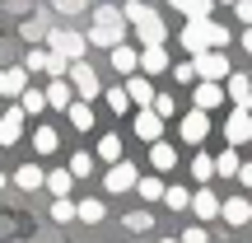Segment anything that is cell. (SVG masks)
<instances>
[{
    "mask_svg": "<svg viewBox=\"0 0 252 243\" xmlns=\"http://www.w3.org/2000/svg\"><path fill=\"white\" fill-rule=\"evenodd\" d=\"M24 70L28 75H52V80H65V70H70V61H65V56H56L52 47H33V52L24 56Z\"/></svg>",
    "mask_w": 252,
    "mask_h": 243,
    "instance_id": "obj_1",
    "label": "cell"
},
{
    "mask_svg": "<svg viewBox=\"0 0 252 243\" xmlns=\"http://www.w3.org/2000/svg\"><path fill=\"white\" fill-rule=\"evenodd\" d=\"M47 47H52L56 56H65V61H84V47H89V37L75 33V28H52V33H47Z\"/></svg>",
    "mask_w": 252,
    "mask_h": 243,
    "instance_id": "obj_2",
    "label": "cell"
},
{
    "mask_svg": "<svg viewBox=\"0 0 252 243\" xmlns=\"http://www.w3.org/2000/svg\"><path fill=\"white\" fill-rule=\"evenodd\" d=\"M65 80H70V89L80 94L84 103H89V99H98V94H103V84H98V75H94V66H89V61H70Z\"/></svg>",
    "mask_w": 252,
    "mask_h": 243,
    "instance_id": "obj_3",
    "label": "cell"
},
{
    "mask_svg": "<svg viewBox=\"0 0 252 243\" xmlns=\"http://www.w3.org/2000/svg\"><path fill=\"white\" fill-rule=\"evenodd\" d=\"M191 61H196V80H229V75H234V70H229V56L224 52H215V47H210V52H201V56H191Z\"/></svg>",
    "mask_w": 252,
    "mask_h": 243,
    "instance_id": "obj_4",
    "label": "cell"
},
{
    "mask_svg": "<svg viewBox=\"0 0 252 243\" xmlns=\"http://www.w3.org/2000/svg\"><path fill=\"white\" fill-rule=\"evenodd\" d=\"M178 136H182V140H187V145H201V140H206V136H210V112L191 108L187 117L178 122Z\"/></svg>",
    "mask_w": 252,
    "mask_h": 243,
    "instance_id": "obj_5",
    "label": "cell"
},
{
    "mask_svg": "<svg viewBox=\"0 0 252 243\" xmlns=\"http://www.w3.org/2000/svg\"><path fill=\"white\" fill-rule=\"evenodd\" d=\"M135 182H140V173H135V164H126V159H117L108 169V178H103V187L112 192V197H117V192H131Z\"/></svg>",
    "mask_w": 252,
    "mask_h": 243,
    "instance_id": "obj_6",
    "label": "cell"
},
{
    "mask_svg": "<svg viewBox=\"0 0 252 243\" xmlns=\"http://www.w3.org/2000/svg\"><path fill=\"white\" fill-rule=\"evenodd\" d=\"M224 140H229V145H248V140H252V112H248V108H234V112H229Z\"/></svg>",
    "mask_w": 252,
    "mask_h": 243,
    "instance_id": "obj_7",
    "label": "cell"
},
{
    "mask_svg": "<svg viewBox=\"0 0 252 243\" xmlns=\"http://www.w3.org/2000/svg\"><path fill=\"white\" fill-rule=\"evenodd\" d=\"M210 19H187V28H182V47H187L191 56H201V52H210Z\"/></svg>",
    "mask_w": 252,
    "mask_h": 243,
    "instance_id": "obj_8",
    "label": "cell"
},
{
    "mask_svg": "<svg viewBox=\"0 0 252 243\" xmlns=\"http://www.w3.org/2000/svg\"><path fill=\"white\" fill-rule=\"evenodd\" d=\"M135 136H140L145 145L163 140V117H159L154 108H140V112H135Z\"/></svg>",
    "mask_w": 252,
    "mask_h": 243,
    "instance_id": "obj_9",
    "label": "cell"
},
{
    "mask_svg": "<svg viewBox=\"0 0 252 243\" xmlns=\"http://www.w3.org/2000/svg\"><path fill=\"white\" fill-rule=\"evenodd\" d=\"M84 37H89V47H108V52H112V47H122V37H126V24H94Z\"/></svg>",
    "mask_w": 252,
    "mask_h": 243,
    "instance_id": "obj_10",
    "label": "cell"
},
{
    "mask_svg": "<svg viewBox=\"0 0 252 243\" xmlns=\"http://www.w3.org/2000/svg\"><path fill=\"white\" fill-rule=\"evenodd\" d=\"M24 117H28L24 108H5L0 112V145H14L19 136H24Z\"/></svg>",
    "mask_w": 252,
    "mask_h": 243,
    "instance_id": "obj_11",
    "label": "cell"
},
{
    "mask_svg": "<svg viewBox=\"0 0 252 243\" xmlns=\"http://www.w3.org/2000/svg\"><path fill=\"white\" fill-rule=\"evenodd\" d=\"M126 94H131V103H135V108H150V103H154V84H150V75H140V70H135L131 80H126Z\"/></svg>",
    "mask_w": 252,
    "mask_h": 243,
    "instance_id": "obj_12",
    "label": "cell"
},
{
    "mask_svg": "<svg viewBox=\"0 0 252 243\" xmlns=\"http://www.w3.org/2000/svg\"><path fill=\"white\" fill-rule=\"evenodd\" d=\"M28 89V70L14 66V70H0V99H19Z\"/></svg>",
    "mask_w": 252,
    "mask_h": 243,
    "instance_id": "obj_13",
    "label": "cell"
},
{
    "mask_svg": "<svg viewBox=\"0 0 252 243\" xmlns=\"http://www.w3.org/2000/svg\"><path fill=\"white\" fill-rule=\"evenodd\" d=\"M220 206H224V201H220L210 187H201L196 197H191V215H196V220H215V215H220Z\"/></svg>",
    "mask_w": 252,
    "mask_h": 243,
    "instance_id": "obj_14",
    "label": "cell"
},
{
    "mask_svg": "<svg viewBox=\"0 0 252 243\" xmlns=\"http://www.w3.org/2000/svg\"><path fill=\"white\" fill-rule=\"evenodd\" d=\"M135 37H140L145 47H163V37H168V28H163L159 14H150L145 24H135Z\"/></svg>",
    "mask_w": 252,
    "mask_h": 243,
    "instance_id": "obj_15",
    "label": "cell"
},
{
    "mask_svg": "<svg viewBox=\"0 0 252 243\" xmlns=\"http://www.w3.org/2000/svg\"><path fill=\"white\" fill-rule=\"evenodd\" d=\"M220 103H224V84L201 80V84H196V108H201V112H210V108H220Z\"/></svg>",
    "mask_w": 252,
    "mask_h": 243,
    "instance_id": "obj_16",
    "label": "cell"
},
{
    "mask_svg": "<svg viewBox=\"0 0 252 243\" xmlns=\"http://www.w3.org/2000/svg\"><path fill=\"white\" fill-rule=\"evenodd\" d=\"M163 70H173L168 52H163V47H145L140 52V75H163Z\"/></svg>",
    "mask_w": 252,
    "mask_h": 243,
    "instance_id": "obj_17",
    "label": "cell"
},
{
    "mask_svg": "<svg viewBox=\"0 0 252 243\" xmlns=\"http://www.w3.org/2000/svg\"><path fill=\"white\" fill-rule=\"evenodd\" d=\"M220 215H224L229 225H248V220H252V201L248 197H229L224 206H220Z\"/></svg>",
    "mask_w": 252,
    "mask_h": 243,
    "instance_id": "obj_18",
    "label": "cell"
},
{
    "mask_svg": "<svg viewBox=\"0 0 252 243\" xmlns=\"http://www.w3.org/2000/svg\"><path fill=\"white\" fill-rule=\"evenodd\" d=\"M112 70H122V75H135L140 70V52H135V47H112Z\"/></svg>",
    "mask_w": 252,
    "mask_h": 243,
    "instance_id": "obj_19",
    "label": "cell"
},
{
    "mask_svg": "<svg viewBox=\"0 0 252 243\" xmlns=\"http://www.w3.org/2000/svg\"><path fill=\"white\" fill-rule=\"evenodd\" d=\"M70 103H75L70 80H52V84H47V108H70Z\"/></svg>",
    "mask_w": 252,
    "mask_h": 243,
    "instance_id": "obj_20",
    "label": "cell"
},
{
    "mask_svg": "<svg viewBox=\"0 0 252 243\" xmlns=\"http://www.w3.org/2000/svg\"><path fill=\"white\" fill-rule=\"evenodd\" d=\"M150 164H154V173H168L173 164H178V150L163 145V140H154V145H150Z\"/></svg>",
    "mask_w": 252,
    "mask_h": 243,
    "instance_id": "obj_21",
    "label": "cell"
},
{
    "mask_svg": "<svg viewBox=\"0 0 252 243\" xmlns=\"http://www.w3.org/2000/svg\"><path fill=\"white\" fill-rule=\"evenodd\" d=\"M65 117H70V126H75V131H94V108H89L84 99H75L70 108H65Z\"/></svg>",
    "mask_w": 252,
    "mask_h": 243,
    "instance_id": "obj_22",
    "label": "cell"
},
{
    "mask_svg": "<svg viewBox=\"0 0 252 243\" xmlns=\"http://www.w3.org/2000/svg\"><path fill=\"white\" fill-rule=\"evenodd\" d=\"M14 182H19L24 192H37V187H47V173L37 169V164H24V169L14 173Z\"/></svg>",
    "mask_w": 252,
    "mask_h": 243,
    "instance_id": "obj_23",
    "label": "cell"
},
{
    "mask_svg": "<svg viewBox=\"0 0 252 243\" xmlns=\"http://www.w3.org/2000/svg\"><path fill=\"white\" fill-rule=\"evenodd\" d=\"M70 187H75V173H70V169L47 173V192H52V197H70Z\"/></svg>",
    "mask_w": 252,
    "mask_h": 243,
    "instance_id": "obj_24",
    "label": "cell"
},
{
    "mask_svg": "<svg viewBox=\"0 0 252 243\" xmlns=\"http://www.w3.org/2000/svg\"><path fill=\"white\" fill-rule=\"evenodd\" d=\"M173 9H182L187 19H210V9H215V0H168Z\"/></svg>",
    "mask_w": 252,
    "mask_h": 243,
    "instance_id": "obj_25",
    "label": "cell"
},
{
    "mask_svg": "<svg viewBox=\"0 0 252 243\" xmlns=\"http://www.w3.org/2000/svg\"><path fill=\"white\" fill-rule=\"evenodd\" d=\"M224 94L234 103H248V94H252V75H229L224 80Z\"/></svg>",
    "mask_w": 252,
    "mask_h": 243,
    "instance_id": "obj_26",
    "label": "cell"
},
{
    "mask_svg": "<svg viewBox=\"0 0 252 243\" xmlns=\"http://www.w3.org/2000/svg\"><path fill=\"white\" fill-rule=\"evenodd\" d=\"M56 145H61V136H56L52 126H37L33 131V150L37 154H56Z\"/></svg>",
    "mask_w": 252,
    "mask_h": 243,
    "instance_id": "obj_27",
    "label": "cell"
},
{
    "mask_svg": "<svg viewBox=\"0 0 252 243\" xmlns=\"http://www.w3.org/2000/svg\"><path fill=\"white\" fill-rule=\"evenodd\" d=\"M103 103H108V108L122 117V112L131 108V94H126V84H112V89H103Z\"/></svg>",
    "mask_w": 252,
    "mask_h": 243,
    "instance_id": "obj_28",
    "label": "cell"
},
{
    "mask_svg": "<svg viewBox=\"0 0 252 243\" xmlns=\"http://www.w3.org/2000/svg\"><path fill=\"white\" fill-rule=\"evenodd\" d=\"M103 215H108V210H103L98 197H84V201H80V220H84V225H98Z\"/></svg>",
    "mask_w": 252,
    "mask_h": 243,
    "instance_id": "obj_29",
    "label": "cell"
},
{
    "mask_svg": "<svg viewBox=\"0 0 252 243\" xmlns=\"http://www.w3.org/2000/svg\"><path fill=\"white\" fill-rule=\"evenodd\" d=\"M19 108L24 112H42L47 108V89H24L19 94Z\"/></svg>",
    "mask_w": 252,
    "mask_h": 243,
    "instance_id": "obj_30",
    "label": "cell"
},
{
    "mask_svg": "<svg viewBox=\"0 0 252 243\" xmlns=\"http://www.w3.org/2000/svg\"><path fill=\"white\" fill-rule=\"evenodd\" d=\"M135 192H140L145 201H163V192H168V187H163V182L150 173V178H140V182H135Z\"/></svg>",
    "mask_w": 252,
    "mask_h": 243,
    "instance_id": "obj_31",
    "label": "cell"
},
{
    "mask_svg": "<svg viewBox=\"0 0 252 243\" xmlns=\"http://www.w3.org/2000/svg\"><path fill=\"white\" fill-rule=\"evenodd\" d=\"M191 178L210 182V178H215V159H210V154H196V159H191Z\"/></svg>",
    "mask_w": 252,
    "mask_h": 243,
    "instance_id": "obj_32",
    "label": "cell"
},
{
    "mask_svg": "<svg viewBox=\"0 0 252 243\" xmlns=\"http://www.w3.org/2000/svg\"><path fill=\"white\" fill-rule=\"evenodd\" d=\"M98 159L103 164H117L122 159V140H117V136H103V140H98Z\"/></svg>",
    "mask_w": 252,
    "mask_h": 243,
    "instance_id": "obj_33",
    "label": "cell"
},
{
    "mask_svg": "<svg viewBox=\"0 0 252 243\" xmlns=\"http://www.w3.org/2000/svg\"><path fill=\"white\" fill-rule=\"evenodd\" d=\"M215 173H224V178H238V150H234V145H229V150L215 159Z\"/></svg>",
    "mask_w": 252,
    "mask_h": 243,
    "instance_id": "obj_34",
    "label": "cell"
},
{
    "mask_svg": "<svg viewBox=\"0 0 252 243\" xmlns=\"http://www.w3.org/2000/svg\"><path fill=\"white\" fill-rule=\"evenodd\" d=\"M52 220H61V225H65V220H80V206H75L70 197H56V206H52Z\"/></svg>",
    "mask_w": 252,
    "mask_h": 243,
    "instance_id": "obj_35",
    "label": "cell"
},
{
    "mask_svg": "<svg viewBox=\"0 0 252 243\" xmlns=\"http://www.w3.org/2000/svg\"><path fill=\"white\" fill-rule=\"evenodd\" d=\"M47 33H52L47 19H28V24H24V37H28V42H47Z\"/></svg>",
    "mask_w": 252,
    "mask_h": 243,
    "instance_id": "obj_36",
    "label": "cell"
},
{
    "mask_svg": "<svg viewBox=\"0 0 252 243\" xmlns=\"http://www.w3.org/2000/svg\"><path fill=\"white\" fill-rule=\"evenodd\" d=\"M65 169H70L75 178H89V173H94V154H84V150L70 154V164H65Z\"/></svg>",
    "mask_w": 252,
    "mask_h": 243,
    "instance_id": "obj_37",
    "label": "cell"
},
{
    "mask_svg": "<svg viewBox=\"0 0 252 243\" xmlns=\"http://www.w3.org/2000/svg\"><path fill=\"white\" fill-rule=\"evenodd\" d=\"M163 201H168V210H187L191 206V192L187 187H168V192H163Z\"/></svg>",
    "mask_w": 252,
    "mask_h": 243,
    "instance_id": "obj_38",
    "label": "cell"
},
{
    "mask_svg": "<svg viewBox=\"0 0 252 243\" xmlns=\"http://www.w3.org/2000/svg\"><path fill=\"white\" fill-rule=\"evenodd\" d=\"M150 225H154V215H150V210H131V215H126V229H131V234H145Z\"/></svg>",
    "mask_w": 252,
    "mask_h": 243,
    "instance_id": "obj_39",
    "label": "cell"
},
{
    "mask_svg": "<svg viewBox=\"0 0 252 243\" xmlns=\"http://www.w3.org/2000/svg\"><path fill=\"white\" fill-rule=\"evenodd\" d=\"M94 24H126V14L117 5H98V9H94Z\"/></svg>",
    "mask_w": 252,
    "mask_h": 243,
    "instance_id": "obj_40",
    "label": "cell"
},
{
    "mask_svg": "<svg viewBox=\"0 0 252 243\" xmlns=\"http://www.w3.org/2000/svg\"><path fill=\"white\" fill-rule=\"evenodd\" d=\"M122 14H126V24H145V19H150L154 9H150V5H140V0H131V5H126Z\"/></svg>",
    "mask_w": 252,
    "mask_h": 243,
    "instance_id": "obj_41",
    "label": "cell"
},
{
    "mask_svg": "<svg viewBox=\"0 0 252 243\" xmlns=\"http://www.w3.org/2000/svg\"><path fill=\"white\" fill-rule=\"evenodd\" d=\"M150 108H154V112H159V117H163V122H168V117H173V112H178V103H173V94H154V103H150Z\"/></svg>",
    "mask_w": 252,
    "mask_h": 243,
    "instance_id": "obj_42",
    "label": "cell"
},
{
    "mask_svg": "<svg viewBox=\"0 0 252 243\" xmlns=\"http://www.w3.org/2000/svg\"><path fill=\"white\" fill-rule=\"evenodd\" d=\"M206 33H210V47H215V52H224V47H229V28H224V24H215V19H210Z\"/></svg>",
    "mask_w": 252,
    "mask_h": 243,
    "instance_id": "obj_43",
    "label": "cell"
},
{
    "mask_svg": "<svg viewBox=\"0 0 252 243\" xmlns=\"http://www.w3.org/2000/svg\"><path fill=\"white\" fill-rule=\"evenodd\" d=\"M173 80H178V84H191V80H196V61H178V66H173Z\"/></svg>",
    "mask_w": 252,
    "mask_h": 243,
    "instance_id": "obj_44",
    "label": "cell"
},
{
    "mask_svg": "<svg viewBox=\"0 0 252 243\" xmlns=\"http://www.w3.org/2000/svg\"><path fill=\"white\" fill-rule=\"evenodd\" d=\"M52 5H56V9H61V14H80V9H84V5H89V0H52Z\"/></svg>",
    "mask_w": 252,
    "mask_h": 243,
    "instance_id": "obj_45",
    "label": "cell"
},
{
    "mask_svg": "<svg viewBox=\"0 0 252 243\" xmlns=\"http://www.w3.org/2000/svg\"><path fill=\"white\" fill-rule=\"evenodd\" d=\"M182 243H210V234H206V229H201V225H191L187 234H182Z\"/></svg>",
    "mask_w": 252,
    "mask_h": 243,
    "instance_id": "obj_46",
    "label": "cell"
},
{
    "mask_svg": "<svg viewBox=\"0 0 252 243\" xmlns=\"http://www.w3.org/2000/svg\"><path fill=\"white\" fill-rule=\"evenodd\" d=\"M234 14H238V19H243V24H248V28H252V0H238V5H234Z\"/></svg>",
    "mask_w": 252,
    "mask_h": 243,
    "instance_id": "obj_47",
    "label": "cell"
},
{
    "mask_svg": "<svg viewBox=\"0 0 252 243\" xmlns=\"http://www.w3.org/2000/svg\"><path fill=\"white\" fill-rule=\"evenodd\" d=\"M238 182H243V187H252V164H238Z\"/></svg>",
    "mask_w": 252,
    "mask_h": 243,
    "instance_id": "obj_48",
    "label": "cell"
},
{
    "mask_svg": "<svg viewBox=\"0 0 252 243\" xmlns=\"http://www.w3.org/2000/svg\"><path fill=\"white\" fill-rule=\"evenodd\" d=\"M243 52L252 56V28H248V33H243Z\"/></svg>",
    "mask_w": 252,
    "mask_h": 243,
    "instance_id": "obj_49",
    "label": "cell"
},
{
    "mask_svg": "<svg viewBox=\"0 0 252 243\" xmlns=\"http://www.w3.org/2000/svg\"><path fill=\"white\" fill-rule=\"evenodd\" d=\"M238 108H248V112H252V94H248V103H238Z\"/></svg>",
    "mask_w": 252,
    "mask_h": 243,
    "instance_id": "obj_50",
    "label": "cell"
},
{
    "mask_svg": "<svg viewBox=\"0 0 252 243\" xmlns=\"http://www.w3.org/2000/svg\"><path fill=\"white\" fill-rule=\"evenodd\" d=\"M159 243H182V239H159Z\"/></svg>",
    "mask_w": 252,
    "mask_h": 243,
    "instance_id": "obj_51",
    "label": "cell"
},
{
    "mask_svg": "<svg viewBox=\"0 0 252 243\" xmlns=\"http://www.w3.org/2000/svg\"><path fill=\"white\" fill-rule=\"evenodd\" d=\"M220 5H238V0H220Z\"/></svg>",
    "mask_w": 252,
    "mask_h": 243,
    "instance_id": "obj_52",
    "label": "cell"
},
{
    "mask_svg": "<svg viewBox=\"0 0 252 243\" xmlns=\"http://www.w3.org/2000/svg\"><path fill=\"white\" fill-rule=\"evenodd\" d=\"M0 192H5V173H0Z\"/></svg>",
    "mask_w": 252,
    "mask_h": 243,
    "instance_id": "obj_53",
    "label": "cell"
}]
</instances>
